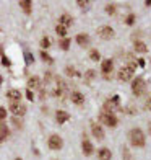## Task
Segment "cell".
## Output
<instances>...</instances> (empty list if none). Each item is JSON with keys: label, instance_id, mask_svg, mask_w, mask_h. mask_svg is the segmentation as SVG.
I'll return each instance as SVG.
<instances>
[{"label": "cell", "instance_id": "6da1fadb", "mask_svg": "<svg viewBox=\"0 0 151 160\" xmlns=\"http://www.w3.org/2000/svg\"><path fill=\"white\" fill-rule=\"evenodd\" d=\"M128 139H130V144L133 147H143V145H145V134H143V131L138 129V128H135L128 132Z\"/></svg>", "mask_w": 151, "mask_h": 160}, {"label": "cell", "instance_id": "7a4b0ae2", "mask_svg": "<svg viewBox=\"0 0 151 160\" xmlns=\"http://www.w3.org/2000/svg\"><path fill=\"white\" fill-rule=\"evenodd\" d=\"M135 69H136V62L130 61V62L125 65V67H122L119 70V80H120V82H128V80L133 77Z\"/></svg>", "mask_w": 151, "mask_h": 160}, {"label": "cell", "instance_id": "3957f363", "mask_svg": "<svg viewBox=\"0 0 151 160\" xmlns=\"http://www.w3.org/2000/svg\"><path fill=\"white\" fill-rule=\"evenodd\" d=\"M145 88H146V85H145V80H143L141 77H138V78L133 80V83H132V92H133L135 97L143 95V93H145Z\"/></svg>", "mask_w": 151, "mask_h": 160}, {"label": "cell", "instance_id": "277c9868", "mask_svg": "<svg viewBox=\"0 0 151 160\" xmlns=\"http://www.w3.org/2000/svg\"><path fill=\"white\" fill-rule=\"evenodd\" d=\"M99 121L103 122V124L109 126V128H116L117 126V118L111 113H101L99 114Z\"/></svg>", "mask_w": 151, "mask_h": 160}, {"label": "cell", "instance_id": "5b68a950", "mask_svg": "<svg viewBox=\"0 0 151 160\" xmlns=\"http://www.w3.org/2000/svg\"><path fill=\"white\" fill-rule=\"evenodd\" d=\"M47 145H49V149H52V150H60L63 147V141H62L60 136L52 134L49 137V141H47Z\"/></svg>", "mask_w": 151, "mask_h": 160}, {"label": "cell", "instance_id": "8992f818", "mask_svg": "<svg viewBox=\"0 0 151 160\" xmlns=\"http://www.w3.org/2000/svg\"><path fill=\"white\" fill-rule=\"evenodd\" d=\"M119 101H120L119 95H116V97L111 98V100H106V103H104V113H111L112 114V111L119 108Z\"/></svg>", "mask_w": 151, "mask_h": 160}, {"label": "cell", "instance_id": "52a82bcc", "mask_svg": "<svg viewBox=\"0 0 151 160\" xmlns=\"http://www.w3.org/2000/svg\"><path fill=\"white\" fill-rule=\"evenodd\" d=\"M10 111L15 114V118H20V116H25L26 106L21 103V101H18V103H11V105H10Z\"/></svg>", "mask_w": 151, "mask_h": 160}, {"label": "cell", "instance_id": "ba28073f", "mask_svg": "<svg viewBox=\"0 0 151 160\" xmlns=\"http://www.w3.org/2000/svg\"><path fill=\"white\" fill-rule=\"evenodd\" d=\"M98 34L103 39H112L116 33H114V30L111 26H101V28H98Z\"/></svg>", "mask_w": 151, "mask_h": 160}, {"label": "cell", "instance_id": "9c48e42d", "mask_svg": "<svg viewBox=\"0 0 151 160\" xmlns=\"http://www.w3.org/2000/svg\"><path fill=\"white\" fill-rule=\"evenodd\" d=\"M7 98H8L11 103H18L21 100V92L20 90H8L7 92Z\"/></svg>", "mask_w": 151, "mask_h": 160}, {"label": "cell", "instance_id": "30bf717a", "mask_svg": "<svg viewBox=\"0 0 151 160\" xmlns=\"http://www.w3.org/2000/svg\"><path fill=\"white\" fill-rule=\"evenodd\" d=\"M91 131H93V136L96 137V139H104V131H103V128H101L99 124H96V122H93L91 124Z\"/></svg>", "mask_w": 151, "mask_h": 160}, {"label": "cell", "instance_id": "8fae6325", "mask_svg": "<svg viewBox=\"0 0 151 160\" xmlns=\"http://www.w3.org/2000/svg\"><path fill=\"white\" fill-rule=\"evenodd\" d=\"M76 42L80 44L81 48H86L89 44V36L88 34H85V33H80V34H76Z\"/></svg>", "mask_w": 151, "mask_h": 160}, {"label": "cell", "instance_id": "7c38bea8", "mask_svg": "<svg viewBox=\"0 0 151 160\" xmlns=\"http://www.w3.org/2000/svg\"><path fill=\"white\" fill-rule=\"evenodd\" d=\"M81 149H83V154L85 155H91L93 152H94V149H93V144L88 141V139H85L81 142Z\"/></svg>", "mask_w": 151, "mask_h": 160}, {"label": "cell", "instance_id": "4fadbf2b", "mask_svg": "<svg viewBox=\"0 0 151 160\" xmlns=\"http://www.w3.org/2000/svg\"><path fill=\"white\" fill-rule=\"evenodd\" d=\"M98 158L99 160H111L112 158V152L109 150V149H99V152H98Z\"/></svg>", "mask_w": 151, "mask_h": 160}, {"label": "cell", "instance_id": "5bb4252c", "mask_svg": "<svg viewBox=\"0 0 151 160\" xmlns=\"http://www.w3.org/2000/svg\"><path fill=\"white\" fill-rule=\"evenodd\" d=\"M70 100L73 101L75 105H83L85 97H83V93H80V92H73V93L70 95Z\"/></svg>", "mask_w": 151, "mask_h": 160}, {"label": "cell", "instance_id": "9a60e30c", "mask_svg": "<svg viewBox=\"0 0 151 160\" xmlns=\"http://www.w3.org/2000/svg\"><path fill=\"white\" fill-rule=\"evenodd\" d=\"M55 119H57V122H59V124H63L65 121L70 119V114H68L67 111H57V113H55Z\"/></svg>", "mask_w": 151, "mask_h": 160}, {"label": "cell", "instance_id": "2e32d148", "mask_svg": "<svg viewBox=\"0 0 151 160\" xmlns=\"http://www.w3.org/2000/svg\"><path fill=\"white\" fill-rule=\"evenodd\" d=\"M20 7L23 8V12L26 13V15H30V13L33 12V2H31V0H21Z\"/></svg>", "mask_w": 151, "mask_h": 160}, {"label": "cell", "instance_id": "e0dca14e", "mask_svg": "<svg viewBox=\"0 0 151 160\" xmlns=\"http://www.w3.org/2000/svg\"><path fill=\"white\" fill-rule=\"evenodd\" d=\"M112 67H114V64H112L111 59H104L103 62H101V70H103L104 74H109V72L112 70Z\"/></svg>", "mask_w": 151, "mask_h": 160}, {"label": "cell", "instance_id": "ac0fdd59", "mask_svg": "<svg viewBox=\"0 0 151 160\" xmlns=\"http://www.w3.org/2000/svg\"><path fill=\"white\" fill-rule=\"evenodd\" d=\"M31 88H41V78L39 77H31L28 80V90Z\"/></svg>", "mask_w": 151, "mask_h": 160}, {"label": "cell", "instance_id": "d6986e66", "mask_svg": "<svg viewBox=\"0 0 151 160\" xmlns=\"http://www.w3.org/2000/svg\"><path fill=\"white\" fill-rule=\"evenodd\" d=\"M59 21H60L59 25H62V26H65V28H67V26H70L71 23H73V18H71L68 13H63V15L59 18Z\"/></svg>", "mask_w": 151, "mask_h": 160}, {"label": "cell", "instance_id": "ffe728a7", "mask_svg": "<svg viewBox=\"0 0 151 160\" xmlns=\"http://www.w3.org/2000/svg\"><path fill=\"white\" fill-rule=\"evenodd\" d=\"M10 136V131H8V128H7L3 122H0V144H2L7 137Z\"/></svg>", "mask_w": 151, "mask_h": 160}, {"label": "cell", "instance_id": "44dd1931", "mask_svg": "<svg viewBox=\"0 0 151 160\" xmlns=\"http://www.w3.org/2000/svg\"><path fill=\"white\" fill-rule=\"evenodd\" d=\"M70 42H71V41H70L68 38H62V39L59 41V46H60L63 51H68V48H70Z\"/></svg>", "mask_w": 151, "mask_h": 160}, {"label": "cell", "instance_id": "7402d4cb", "mask_svg": "<svg viewBox=\"0 0 151 160\" xmlns=\"http://www.w3.org/2000/svg\"><path fill=\"white\" fill-rule=\"evenodd\" d=\"M55 33L60 36V38H65V34H67V28L65 26H62V25H57L55 26Z\"/></svg>", "mask_w": 151, "mask_h": 160}, {"label": "cell", "instance_id": "603a6c76", "mask_svg": "<svg viewBox=\"0 0 151 160\" xmlns=\"http://www.w3.org/2000/svg\"><path fill=\"white\" fill-rule=\"evenodd\" d=\"M65 74H67L68 77H76V75H80V74L76 72V69H75V67H71V65L65 67Z\"/></svg>", "mask_w": 151, "mask_h": 160}, {"label": "cell", "instance_id": "cb8c5ba5", "mask_svg": "<svg viewBox=\"0 0 151 160\" xmlns=\"http://www.w3.org/2000/svg\"><path fill=\"white\" fill-rule=\"evenodd\" d=\"M41 59L44 61V62H47V64H52L54 61H52V57H50L46 51H41Z\"/></svg>", "mask_w": 151, "mask_h": 160}, {"label": "cell", "instance_id": "d4e9b609", "mask_svg": "<svg viewBox=\"0 0 151 160\" xmlns=\"http://www.w3.org/2000/svg\"><path fill=\"white\" fill-rule=\"evenodd\" d=\"M135 49L138 51V52H146V51H148V48L143 44V42H138V41L135 42Z\"/></svg>", "mask_w": 151, "mask_h": 160}, {"label": "cell", "instance_id": "484cf974", "mask_svg": "<svg viewBox=\"0 0 151 160\" xmlns=\"http://www.w3.org/2000/svg\"><path fill=\"white\" fill-rule=\"evenodd\" d=\"M76 5H78V7H81V8H88V7L91 5V2H89V0H78Z\"/></svg>", "mask_w": 151, "mask_h": 160}, {"label": "cell", "instance_id": "4316f807", "mask_svg": "<svg viewBox=\"0 0 151 160\" xmlns=\"http://www.w3.org/2000/svg\"><path fill=\"white\" fill-rule=\"evenodd\" d=\"M89 57H91V61H99L101 59V56H99V52L96 49H93L91 52H89Z\"/></svg>", "mask_w": 151, "mask_h": 160}, {"label": "cell", "instance_id": "83f0119b", "mask_svg": "<svg viewBox=\"0 0 151 160\" xmlns=\"http://www.w3.org/2000/svg\"><path fill=\"white\" fill-rule=\"evenodd\" d=\"M41 48H42V49L50 48V41H49V38H42V41H41Z\"/></svg>", "mask_w": 151, "mask_h": 160}, {"label": "cell", "instance_id": "f1b7e54d", "mask_svg": "<svg viewBox=\"0 0 151 160\" xmlns=\"http://www.w3.org/2000/svg\"><path fill=\"white\" fill-rule=\"evenodd\" d=\"M25 59H26V64H33L34 62V56L31 52H25Z\"/></svg>", "mask_w": 151, "mask_h": 160}, {"label": "cell", "instance_id": "f546056e", "mask_svg": "<svg viewBox=\"0 0 151 160\" xmlns=\"http://www.w3.org/2000/svg\"><path fill=\"white\" fill-rule=\"evenodd\" d=\"M106 12L109 13V15H114V13H116V5H112V3H109L106 7Z\"/></svg>", "mask_w": 151, "mask_h": 160}, {"label": "cell", "instance_id": "4dcf8cb0", "mask_svg": "<svg viewBox=\"0 0 151 160\" xmlns=\"http://www.w3.org/2000/svg\"><path fill=\"white\" fill-rule=\"evenodd\" d=\"M5 118H7V110L3 106H0V122H3Z\"/></svg>", "mask_w": 151, "mask_h": 160}, {"label": "cell", "instance_id": "1f68e13d", "mask_svg": "<svg viewBox=\"0 0 151 160\" xmlns=\"http://www.w3.org/2000/svg\"><path fill=\"white\" fill-rule=\"evenodd\" d=\"M124 160H133V157H132V154H130L128 149H124Z\"/></svg>", "mask_w": 151, "mask_h": 160}, {"label": "cell", "instance_id": "d6a6232c", "mask_svg": "<svg viewBox=\"0 0 151 160\" xmlns=\"http://www.w3.org/2000/svg\"><path fill=\"white\" fill-rule=\"evenodd\" d=\"M125 23H127V25H133V23H135V15H133V13H130V15L127 17Z\"/></svg>", "mask_w": 151, "mask_h": 160}, {"label": "cell", "instance_id": "836d02e7", "mask_svg": "<svg viewBox=\"0 0 151 160\" xmlns=\"http://www.w3.org/2000/svg\"><path fill=\"white\" fill-rule=\"evenodd\" d=\"M11 122H13V124H15L18 129H21V128H23V122H21L18 118H13V119H11Z\"/></svg>", "mask_w": 151, "mask_h": 160}, {"label": "cell", "instance_id": "e575fe53", "mask_svg": "<svg viewBox=\"0 0 151 160\" xmlns=\"http://www.w3.org/2000/svg\"><path fill=\"white\" fill-rule=\"evenodd\" d=\"M2 64H3V65H7V67H10V65H11L10 59H8V57H5V56H2Z\"/></svg>", "mask_w": 151, "mask_h": 160}, {"label": "cell", "instance_id": "d590c367", "mask_svg": "<svg viewBox=\"0 0 151 160\" xmlns=\"http://www.w3.org/2000/svg\"><path fill=\"white\" fill-rule=\"evenodd\" d=\"M93 77H94V70H88V74H86V78L91 80Z\"/></svg>", "mask_w": 151, "mask_h": 160}, {"label": "cell", "instance_id": "8d00e7d4", "mask_svg": "<svg viewBox=\"0 0 151 160\" xmlns=\"http://www.w3.org/2000/svg\"><path fill=\"white\" fill-rule=\"evenodd\" d=\"M26 97H28V100H33V98H34V95H33V92H31V90H28V92H26Z\"/></svg>", "mask_w": 151, "mask_h": 160}, {"label": "cell", "instance_id": "74e56055", "mask_svg": "<svg viewBox=\"0 0 151 160\" xmlns=\"http://www.w3.org/2000/svg\"><path fill=\"white\" fill-rule=\"evenodd\" d=\"M146 108H148V110H151V97H149L148 101H146Z\"/></svg>", "mask_w": 151, "mask_h": 160}, {"label": "cell", "instance_id": "f35d334b", "mask_svg": "<svg viewBox=\"0 0 151 160\" xmlns=\"http://www.w3.org/2000/svg\"><path fill=\"white\" fill-rule=\"evenodd\" d=\"M138 64H140L141 67H143V65H145V61H143V59H138Z\"/></svg>", "mask_w": 151, "mask_h": 160}, {"label": "cell", "instance_id": "ab89813d", "mask_svg": "<svg viewBox=\"0 0 151 160\" xmlns=\"http://www.w3.org/2000/svg\"><path fill=\"white\" fill-rule=\"evenodd\" d=\"M145 5H146V7H151V0H146V2H145Z\"/></svg>", "mask_w": 151, "mask_h": 160}, {"label": "cell", "instance_id": "60d3db41", "mask_svg": "<svg viewBox=\"0 0 151 160\" xmlns=\"http://www.w3.org/2000/svg\"><path fill=\"white\" fill-rule=\"evenodd\" d=\"M2 83H3V77H2V75H0V85H2Z\"/></svg>", "mask_w": 151, "mask_h": 160}, {"label": "cell", "instance_id": "b9f144b4", "mask_svg": "<svg viewBox=\"0 0 151 160\" xmlns=\"http://www.w3.org/2000/svg\"><path fill=\"white\" fill-rule=\"evenodd\" d=\"M149 134H151V122H149Z\"/></svg>", "mask_w": 151, "mask_h": 160}, {"label": "cell", "instance_id": "7bdbcfd3", "mask_svg": "<svg viewBox=\"0 0 151 160\" xmlns=\"http://www.w3.org/2000/svg\"><path fill=\"white\" fill-rule=\"evenodd\" d=\"M15 160H23V158H20V157H18V158H15Z\"/></svg>", "mask_w": 151, "mask_h": 160}]
</instances>
